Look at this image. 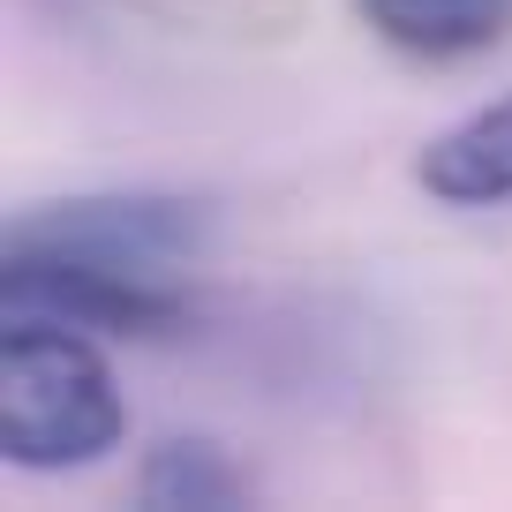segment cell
Listing matches in <instances>:
<instances>
[{
    "label": "cell",
    "instance_id": "cell-2",
    "mask_svg": "<svg viewBox=\"0 0 512 512\" xmlns=\"http://www.w3.org/2000/svg\"><path fill=\"white\" fill-rule=\"evenodd\" d=\"M128 430L121 384L91 332L0 317V452L31 475L91 467Z\"/></svg>",
    "mask_w": 512,
    "mask_h": 512
},
{
    "label": "cell",
    "instance_id": "cell-5",
    "mask_svg": "<svg viewBox=\"0 0 512 512\" xmlns=\"http://www.w3.org/2000/svg\"><path fill=\"white\" fill-rule=\"evenodd\" d=\"M136 490L159 512H219V505H249L256 482L241 475L211 437H166L144 460V482H136Z\"/></svg>",
    "mask_w": 512,
    "mask_h": 512
},
{
    "label": "cell",
    "instance_id": "cell-4",
    "mask_svg": "<svg viewBox=\"0 0 512 512\" xmlns=\"http://www.w3.org/2000/svg\"><path fill=\"white\" fill-rule=\"evenodd\" d=\"M415 181L437 196V204H460V211L512 204V91L497 98V106L467 113L460 128H445V136L415 159Z\"/></svg>",
    "mask_w": 512,
    "mask_h": 512
},
{
    "label": "cell",
    "instance_id": "cell-1",
    "mask_svg": "<svg viewBox=\"0 0 512 512\" xmlns=\"http://www.w3.org/2000/svg\"><path fill=\"white\" fill-rule=\"evenodd\" d=\"M211 211L196 196H68L0 234V317L91 339H174L196 317Z\"/></svg>",
    "mask_w": 512,
    "mask_h": 512
},
{
    "label": "cell",
    "instance_id": "cell-3",
    "mask_svg": "<svg viewBox=\"0 0 512 512\" xmlns=\"http://www.w3.org/2000/svg\"><path fill=\"white\" fill-rule=\"evenodd\" d=\"M362 23L407 61H475L512 31V0H354Z\"/></svg>",
    "mask_w": 512,
    "mask_h": 512
}]
</instances>
